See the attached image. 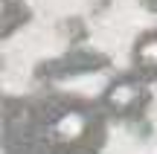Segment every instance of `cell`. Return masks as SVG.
<instances>
[{"mask_svg":"<svg viewBox=\"0 0 157 154\" xmlns=\"http://www.w3.org/2000/svg\"><path fill=\"white\" fill-rule=\"evenodd\" d=\"M111 119L99 99L82 93H50L41 102H21V137L41 154H102Z\"/></svg>","mask_w":157,"mask_h":154,"instance_id":"cell-1","label":"cell"},{"mask_svg":"<svg viewBox=\"0 0 157 154\" xmlns=\"http://www.w3.org/2000/svg\"><path fill=\"white\" fill-rule=\"evenodd\" d=\"M96 99L111 122H134L143 119L146 111L151 108V85H146L140 76L128 70L113 76Z\"/></svg>","mask_w":157,"mask_h":154,"instance_id":"cell-2","label":"cell"},{"mask_svg":"<svg viewBox=\"0 0 157 154\" xmlns=\"http://www.w3.org/2000/svg\"><path fill=\"white\" fill-rule=\"evenodd\" d=\"M128 70L134 76H140L146 85H154L157 81V29H143L131 41Z\"/></svg>","mask_w":157,"mask_h":154,"instance_id":"cell-3","label":"cell"},{"mask_svg":"<svg viewBox=\"0 0 157 154\" xmlns=\"http://www.w3.org/2000/svg\"><path fill=\"white\" fill-rule=\"evenodd\" d=\"M3 154H41L38 148H32L29 143H6Z\"/></svg>","mask_w":157,"mask_h":154,"instance_id":"cell-4","label":"cell"},{"mask_svg":"<svg viewBox=\"0 0 157 154\" xmlns=\"http://www.w3.org/2000/svg\"><path fill=\"white\" fill-rule=\"evenodd\" d=\"M137 3L143 6L146 12H151V15H157V0H137Z\"/></svg>","mask_w":157,"mask_h":154,"instance_id":"cell-5","label":"cell"}]
</instances>
